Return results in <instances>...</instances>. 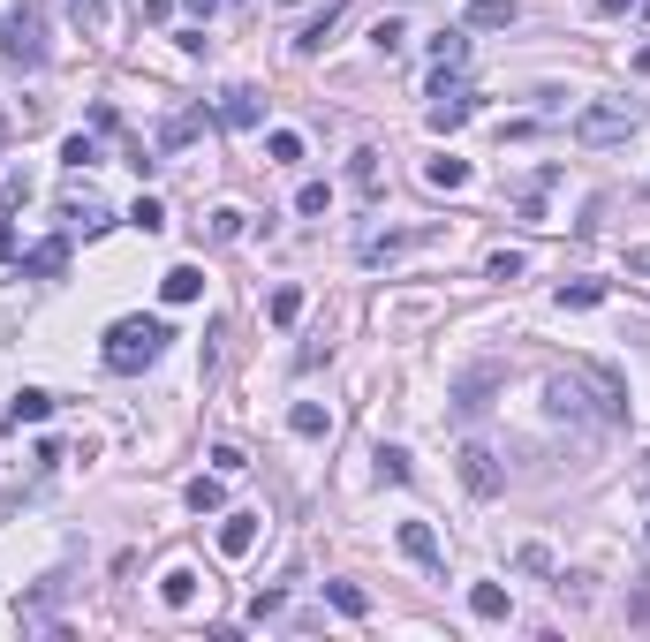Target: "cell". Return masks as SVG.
I'll return each instance as SVG.
<instances>
[{"mask_svg": "<svg viewBox=\"0 0 650 642\" xmlns=\"http://www.w3.org/2000/svg\"><path fill=\"white\" fill-rule=\"evenodd\" d=\"M469 114H477V99H469V91H446V99H431V106H424V121H431L439 136H446V129H462Z\"/></svg>", "mask_w": 650, "mask_h": 642, "instance_id": "11", "label": "cell"}, {"mask_svg": "<svg viewBox=\"0 0 650 642\" xmlns=\"http://www.w3.org/2000/svg\"><path fill=\"white\" fill-rule=\"evenodd\" d=\"M348 182H356V189H378V152H356V159H348Z\"/></svg>", "mask_w": 650, "mask_h": 642, "instance_id": "33", "label": "cell"}, {"mask_svg": "<svg viewBox=\"0 0 650 642\" xmlns=\"http://www.w3.org/2000/svg\"><path fill=\"white\" fill-rule=\"evenodd\" d=\"M129 220H137L144 235H159V227H167V204H159V197H137V204H129Z\"/></svg>", "mask_w": 650, "mask_h": 642, "instance_id": "30", "label": "cell"}, {"mask_svg": "<svg viewBox=\"0 0 650 642\" xmlns=\"http://www.w3.org/2000/svg\"><path fill=\"white\" fill-rule=\"evenodd\" d=\"M61 159H69V167H99V144H91V136H69V144H61Z\"/></svg>", "mask_w": 650, "mask_h": 642, "instance_id": "34", "label": "cell"}, {"mask_svg": "<svg viewBox=\"0 0 650 642\" xmlns=\"http://www.w3.org/2000/svg\"><path fill=\"white\" fill-rule=\"evenodd\" d=\"M431 61H439V68H462V61H469V23H462V31H439V38H431Z\"/></svg>", "mask_w": 650, "mask_h": 642, "instance_id": "19", "label": "cell"}, {"mask_svg": "<svg viewBox=\"0 0 650 642\" xmlns=\"http://www.w3.org/2000/svg\"><path fill=\"white\" fill-rule=\"evenodd\" d=\"M265 318H273V325H295V318H303V288H273Z\"/></svg>", "mask_w": 650, "mask_h": 642, "instance_id": "27", "label": "cell"}, {"mask_svg": "<svg viewBox=\"0 0 650 642\" xmlns=\"http://www.w3.org/2000/svg\"><path fill=\"white\" fill-rule=\"evenodd\" d=\"M220 507H227L220 476H197V484H189V514H220Z\"/></svg>", "mask_w": 650, "mask_h": 642, "instance_id": "26", "label": "cell"}, {"mask_svg": "<svg viewBox=\"0 0 650 642\" xmlns=\"http://www.w3.org/2000/svg\"><path fill=\"white\" fill-rule=\"evenodd\" d=\"M220 121H227V129H257V121H265V99H257L250 84L220 91Z\"/></svg>", "mask_w": 650, "mask_h": 642, "instance_id": "9", "label": "cell"}, {"mask_svg": "<svg viewBox=\"0 0 650 642\" xmlns=\"http://www.w3.org/2000/svg\"><path fill=\"white\" fill-rule=\"evenodd\" d=\"M605 303V280H560V310H598Z\"/></svg>", "mask_w": 650, "mask_h": 642, "instance_id": "20", "label": "cell"}, {"mask_svg": "<svg viewBox=\"0 0 650 642\" xmlns=\"http://www.w3.org/2000/svg\"><path fill=\"white\" fill-rule=\"evenodd\" d=\"M378 476H386V484H409V454H401V446H378Z\"/></svg>", "mask_w": 650, "mask_h": 642, "instance_id": "32", "label": "cell"}, {"mask_svg": "<svg viewBox=\"0 0 650 642\" xmlns=\"http://www.w3.org/2000/svg\"><path fill=\"white\" fill-rule=\"evenodd\" d=\"M514 16H522L514 0H469V31H507Z\"/></svg>", "mask_w": 650, "mask_h": 642, "instance_id": "13", "label": "cell"}, {"mask_svg": "<svg viewBox=\"0 0 650 642\" xmlns=\"http://www.w3.org/2000/svg\"><path fill=\"white\" fill-rule=\"evenodd\" d=\"M212 469H220V476H242V469H250V454H242L235 439H220V446H212Z\"/></svg>", "mask_w": 650, "mask_h": 642, "instance_id": "31", "label": "cell"}, {"mask_svg": "<svg viewBox=\"0 0 650 642\" xmlns=\"http://www.w3.org/2000/svg\"><path fill=\"white\" fill-rule=\"evenodd\" d=\"M159 597H167L174 612H189V605H197V575H189V567H174V575L159 582Z\"/></svg>", "mask_w": 650, "mask_h": 642, "instance_id": "25", "label": "cell"}, {"mask_svg": "<svg viewBox=\"0 0 650 642\" xmlns=\"http://www.w3.org/2000/svg\"><path fill=\"white\" fill-rule=\"evenodd\" d=\"M416 242H431V227H386V235H363V242H356V257H363V265H386V257L416 250Z\"/></svg>", "mask_w": 650, "mask_h": 642, "instance_id": "6", "label": "cell"}, {"mask_svg": "<svg viewBox=\"0 0 650 642\" xmlns=\"http://www.w3.org/2000/svg\"><path fill=\"white\" fill-rule=\"evenodd\" d=\"M454 461H462V484L477 491V499H499V491H507V469H499V454H492V446H477V439H469Z\"/></svg>", "mask_w": 650, "mask_h": 642, "instance_id": "4", "label": "cell"}, {"mask_svg": "<svg viewBox=\"0 0 650 642\" xmlns=\"http://www.w3.org/2000/svg\"><path fill=\"white\" fill-rule=\"evenodd\" d=\"M643 491H650V454H643Z\"/></svg>", "mask_w": 650, "mask_h": 642, "instance_id": "43", "label": "cell"}, {"mask_svg": "<svg viewBox=\"0 0 650 642\" xmlns=\"http://www.w3.org/2000/svg\"><path fill=\"white\" fill-rule=\"evenodd\" d=\"M61 220L84 227V235H99V227H106V204L91 197V189H69V197H61Z\"/></svg>", "mask_w": 650, "mask_h": 642, "instance_id": "12", "label": "cell"}, {"mask_svg": "<svg viewBox=\"0 0 650 642\" xmlns=\"http://www.w3.org/2000/svg\"><path fill=\"white\" fill-rule=\"evenodd\" d=\"M371 46H378V53H401V46H409V23H401V16H378Z\"/></svg>", "mask_w": 650, "mask_h": 642, "instance_id": "28", "label": "cell"}, {"mask_svg": "<svg viewBox=\"0 0 650 642\" xmlns=\"http://www.w3.org/2000/svg\"><path fill=\"white\" fill-rule=\"evenodd\" d=\"M469 612H477V620H507V590H499V582H477V590H469Z\"/></svg>", "mask_w": 650, "mask_h": 642, "instance_id": "21", "label": "cell"}, {"mask_svg": "<svg viewBox=\"0 0 650 642\" xmlns=\"http://www.w3.org/2000/svg\"><path fill=\"white\" fill-rule=\"evenodd\" d=\"M424 182H431V189H469V159H431Z\"/></svg>", "mask_w": 650, "mask_h": 642, "instance_id": "24", "label": "cell"}, {"mask_svg": "<svg viewBox=\"0 0 650 642\" xmlns=\"http://www.w3.org/2000/svg\"><path fill=\"white\" fill-rule=\"evenodd\" d=\"M288 431H295V439H325V431H333V416H325L318 401H295V408H288Z\"/></svg>", "mask_w": 650, "mask_h": 642, "instance_id": "16", "label": "cell"}, {"mask_svg": "<svg viewBox=\"0 0 650 642\" xmlns=\"http://www.w3.org/2000/svg\"><path fill=\"white\" fill-rule=\"evenodd\" d=\"M8 416H16V423H46V416H53V393H38V386H23V393H16V401H8Z\"/></svg>", "mask_w": 650, "mask_h": 642, "instance_id": "22", "label": "cell"}, {"mask_svg": "<svg viewBox=\"0 0 650 642\" xmlns=\"http://www.w3.org/2000/svg\"><path fill=\"white\" fill-rule=\"evenodd\" d=\"M484 272H492V280H522L530 257H522V250H492V257H484Z\"/></svg>", "mask_w": 650, "mask_h": 642, "instance_id": "29", "label": "cell"}, {"mask_svg": "<svg viewBox=\"0 0 650 642\" xmlns=\"http://www.w3.org/2000/svg\"><path fill=\"white\" fill-rule=\"evenodd\" d=\"M257 529H265V514H227V522H220V559H250Z\"/></svg>", "mask_w": 650, "mask_h": 642, "instance_id": "8", "label": "cell"}, {"mask_svg": "<svg viewBox=\"0 0 650 642\" xmlns=\"http://www.w3.org/2000/svg\"><path fill=\"white\" fill-rule=\"evenodd\" d=\"M560 597L567 605H590V575H560Z\"/></svg>", "mask_w": 650, "mask_h": 642, "instance_id": "40", "label": "cell"}, {"mask_svg": "<svg viewBox=\"0 0 650 642\" xmlns=\"http://www.w3.org/2000/svg\"><path fill=\"white\" fill-rule=\"evenodd\" d=\"M635 121H643L635 106H582V114H575V144H582V152L628 144V136H635Z\"/></svg>", "mask_w": 650, "mask_h": 642, "instance_id": "3", "label": "cell"}, {"mask_svg": "<svg viewBox=\"0 0 650 642\" xmlns=\"http://www.w3.org/2000/svg\"><path fill=\"white\" fill-rule=\"evenodd\" d=\"M265 159H273V167H303V136H295V129H273V136H265Z\"/></svg>", "mask_w": 650, "mask_h": 642, "instance_id": "23", "label": "cell"}, {"mask_svg": "<svg viewBox=\"0 0 650 642\" xmlns=\"http://www.w3.org/2000/svg\"><path fill=\"white\" fill-rule=\"evenodd\" d=\"M189 136H197V114H174V121H167V136H159V144H167V152H174V144H189Z\"/></svg>", "mask_w": 650, "mask_h": 642, "instance_id": "37", "label": "cell"}, {"mask_svg": "<svg viewBox=\"0 0 650 642\" xmlns=\"http://www.w3.org/2000/svg\"><path fill=\"white\" fill-rule=\"evenodd\" d=\"M159 295H167V303H197V295H205V272H197V265H174L167 280H159Z\"/></svg>", "mask_w": 650, "mask_h": 642, "instance_id": "14", "label": "cell"}, {"mask_svg": "<svg viewBox=\"0 0 650 642\" xmlns=\"http://www.w3.org/2000/svg\"><path fill=\"white\" fill-rule=\"evenodd\" d=\"M280 605H288V597H280V590H265V597L250 605V620H257V627H265V620H280Z\"/></svg>", "mask_w": 650, "mask_h": 642, "instance_id": "39", "label": "cell"}, {"mask_svg": "<svg viewBox=\"0 0 650 642\" xmlns=\"http://www.w3.org/2000/svg\"><path fill=\"white\" fill-rule=\"evenodd\" d=\"M545 408H552L560 423H590V386H582L575 371H552V378H545Z\"/></svg>", "mask_w": 650, "mask_h": 642, "instance_id": "5", "label": "cell"}, {"mask_svg": "<svg viewBox=\"0 0 650 642\" xmlns=\"http://www.w3.org/2000/svg\"><path fill=\"white\" fill-rule=\"evenodd\" d=\"M76 23H84V31H106V0H76Z\"/></svg>", "mask_w": 650, "mask_h": 642, "instance_id": "38", "label": "cell"}, {"mask_svg": "<svg viewBox=\"0 0 650 642\" xmlns=\"http://www.w3.org/2000/svg\"><path fill=\"white\" fill-rule=\"evenodd\" d=\"M325 605L341 612V620H363V612H371V597H363L356 582H325Z\"/></svg>", "mask_w": 650, "mask_h": 642, "instance_id": "17", "label": "cell"}, {"mask_svg": "<svg viewBox=\"0 0 650 642\" xmlns=\"http://www.w3.org/2000/svg\"><path fill=\"white\" fill-rule=\"evenodd\" d=\"M0 61L8 68H38L46 61V0H16L0 23Z\"/></svg>", "mask_w": 650, "mask_h": 642, "instance_id": "2", "label": "cell"}, {"mask_svg": "<svg viewBox=\"0 0 650 642\" xmlns=\"http://www.w3.org/2000/svg\"><path fill=\"white\" fill-rule=\"evenodd\" d=\"M61 265H69V242H61V235H53V242H38V250L23 257V272H31V280H53Z\"/></svg>", "mask_w": 650, "mask_h": 642, "instance_id": "15", "label": "cell"}, {"mask_svg": "<svg viewBox=\"0 0 650 642\" xmlns=\"http://www.w3.org/2000/svg\"><path fill=\"white\" fill-rule=\"evenodd\" d=\"M295 212H303V220H318V212H325V182H303V189H295Z\"/></svg>", "mask_w": 650, "mask_h": 642, "instance_id": "35", "label": "cell"}, {"mask_svg": "<svg viewBox=\"0 0 650 642\" xmlns=\"http://www.w3.org/2000/svg\"><path fill=\"white\" fill-rule=\"evenodd\" d=\"M492 386H499L492 363H484V371H469L462 386H454V408H462V416H484V408H492Z\"/></svg>", "mask_w": 650, "mask_h": 642, "instance_id": "10", "label": "cell"}, {"mask_svg": "<svg viewBox=\"0 0 650 642\" xmlns=\"http://www.w3.org/2000/svg\"><path fill=\"white\" fill-rule=\"evenodd\" d=\"M394 537H401V552H409L416 567H431V575H446V552H439V537H431V522H401Z\"/></svg>", "mask_w": 650, "mask_h": 642, "instance_id": "7", "label": "cell"}, {"mask_svg": "<svg viewBox=\"0 0 650 642\" xmlns=\"http://www.w3.org/2000/svg\"><path fill=\"white\" fill-rule=\"evenodd\" d=\"M333 23H341V0H325V16L303 23V38H295V53H325V38H333Z\"/></svg>", "mask_w": 650, "mask_h": 642, "instance_id": "18", "label": "cell"}, {"mask_svg": "<svg viewBox=\"0 0 650 642\" xmlns=\"http://www.w3.org/2000/svg\"><path fill=\"white\" fill-rule=\"evenodd\" d=\"M628 8H635V0H598V16H628Z\"/></svg>", "mask_w": 650, "mask_h": 642, "instance_id": "41", "label": "cell"}, {"mask_svg": "<svg viewBox=\"0 0 650 642\" xmlns=\"http://www.w3.org/2000/svg\"><path fill=\"white\" fill-rule=\"evenodd\" d=\"M167 325H159V318H121V325H106V371H121V378H129V371H144V363H159V348H167Z\"/></svg>", "mask_w": 650, "mask_h": 642, "instance_id": "1", "label": "cell"}, {"mask_svg": "<svg viewBox=\"0 0 650 642\" xmlns=\"http://www.w3.org/2000/svg\"><path fill=\"white\" fill-rule=\"evenodd\" d=\"M514 559H522V575H552V552H545V544H522Z\"/></svg>", "mask_w": 650, "mask_h": 642, "instance_id": "36", "label": "cell"}, {"mask_svg": "<svg viewBox=\"0 0 650 642\" xmlns=\"http://www.w3.org/2000/svg\"><path fill=\"white\" fill-rule=\"evenodd\" d=\"M0 257H16V227L8 220H0Z\"/></svg>", "mask_w": 650, "mask_h": 642, "instance_id": "42", "label": "cell"}]
</instances>
